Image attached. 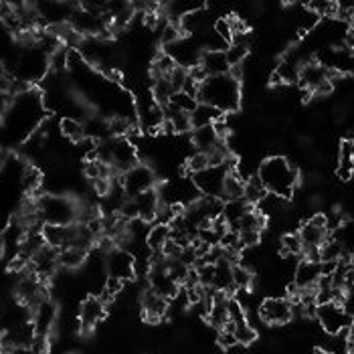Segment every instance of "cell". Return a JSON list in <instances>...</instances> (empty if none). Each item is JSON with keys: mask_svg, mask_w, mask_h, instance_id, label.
Listing matches in <instances>:
<instances>
[{"mask_svg": "<svg viewBox=\"0 0 354 354\" xmlns=\"http://www.w3.org/2000/svg\"><path fill=\"white\" fill-rule=\"evenodd\" d=\"M198 104H207L223 113L237 111L241 106V83L235 82L229 73L207 77L198 85Z\"/></svg>", "mask_w": 354, "mask_h": 354, "instance_id": "cell-1", "label": "cell"}, {"mask_svg": "<svg viewBox=\"0 0 354 354\" xmlns=\"http://www.w3.org/2000/svg\"><path fill=\"white\" fill-rule=\"evenodd\" d=\"M257 178L270 194H277L281 198H290L298 185L296 166L283 156H272L259 164Z\"/></svg>", "mask_w": 354, "mask_h": 354, "instance_id": "cell-2", "label": "cell"}, {"mask_svg": "<svg viewBox=\"0 0 354 354\" xmlns=\"http://www.w3.org/2000/svg\"><path fill=\"white\" fill-rule=\"evenodd\" d=\"M37 217L43 225H73L77 218V205L69 196L43 194L37 201Z\"/></svg>", "mask_w": 354, "mask_h": 354, "instance_id": "cell-3", "label": "cell"}, {"mask_svg": "<svg viewBox=\"0 0 354 354\" xmlns=\"http://www.w3.org/2000/svg\"><path fill=\"white\" fill-rule=\"evenodd\" d=\"M314 318L320 322L322 330L330 336L353 328V314L342 301H328L322 306H316Z\"/></svg>", "mask_w": 354, "mask_h": 354, "instance_id": "cell-4", "label": "cell"}, {"mask_svg": "<svg viewBox=\"0 0 354 354\" xmlns=\"http://www.w3.org/2000/svg\"><path fill=\"white\" fill-rule=\"evenodd\" d=\"M154 183H156V174L146 164H136L128 172L120 174V187L126 198H136L138 194L154 189Z\"/></svg>", "mask_w": 354, "mask_h": 354, "instance_id": "cell-5", "label": "cell"}, {"mask_svg": "<svg viewBox=\"0 0 354 354\" xmlns=\"http://www.w3.org/2000/svg\"><path fill=\"white\" fill-rule=\"evenodd\" d=\"M138 164L136 144L130 138H111V172L124 174Z\"/></svg>", "mask_w": 354, "mask_h": 354, "instance_id": "cell-6", "label": "cell"}, {"mask_svg": "<svg viewBox=\"0 0 354 354\" xmlns=\"http://www.w3.org/2000/svg\"><path fill=\"white\" fill-rule=\"evenodd\" d=\"M259 318L270 326H283L294 318V306L288 298H268L257 310Z\"/></svg>", "mask_w": 354, "mask_h": 354, "instance_id": "cell-7", "label": "cell"}, {"mask_svg": "<svg viewBox=\"0 0 354 354\" xmlns=\"http://www.w3.org/2000/svg\"><path fill=\"white\" fill-rule=\"evenodd\" d=\"M229 174L227 166H209L196 174H192V185L196 187V191L201 192L203 196H217L221 198V191H223V183L225 176Z\"/></svg>", "mask_w": 354, "mask_h": 354, "instance_id": "cell-8", "label": "cell"}, {"mask_svg": "<svg viewBox=\"0 0 354 354\" xmlns=\"http://www.w3.org/2000/svg\"><path fill=\"white\" fill-rule=\"evenodd\" d=\"M328 233H330V225H328V217L324 215H314L310 221H306L298 231L301 253L310 249H320V245L326 241Z\"/></svg>", "mask_w": 354, "mask_h": 354, "instance_id": "cell-9", "label": "cell"}, {"mask_svg": "<svg viewBox=\"0 0 354 354\" xmlns=\"http://www.w3.org/2000/svg\"><path fill=\"white\" fill-rule=\"evenodd\" d=\"M106 270H108V275H111V277H118L122 281H130L136 275V259H134V255L130 251L113 247L111 251H108Z\"/></svg>", "mask_w": 354, "mask_h": 354, "instance_id": "cell-10", "label": "cell"}, {"mask_svg": "<svg viewBox=\"0 0 354 354\" xmlns=\"http://www.w3.org/2000/svg\"><path fill=\"white\" fill-rule=\"evenodd\" d=\"M138 124L144 132H158L164 124V109L154 102L152 93L138 100Z\"/></svg>", "mask_w": 354, "mask_h": 354, "instance_id": "cell-11", "label": "cell"}, {"mask_svg": "<svg viewBox=\"0 0 354 354\" xmlns=\"http://www.w3.org/2000/svg\"><path fill=\"white\" fill-rule=\"evenodd\" d=\"M104 318H106V304H104L102 298L89 296V298H85L82 301V306H80V324H82L83 334H89Z\"/></svg>", "mask_w": 354, "mask_h": 354, "instance_id": "cell-12", "label": "cell"}, {"mask_svg": "<svg viewBox=\"0 0 354 354\" xmlns=\"http://www.w3.org/2000/svg\"><path fill=\"white\" fill-rule=\"evenodd\" d=\"M41 235H43L45 243L57 251L67 249V247H71L73 237H75V223L73 225H43Z\"/></svg>", "mask_w": 354, "mask_h": 354, "instance_id": "cell-13", "label": "cell"}, {"mask_svg": "<svg viewBox=\"0 0 354 354\" xmlns=\"http://www.w3.org/2000/svg\"><path fill=\"white\" fill-rule=\"evenodd\" d=\"M32 326L37 334H43V336H49L51 330H53L55 322H57V306L49 298L39 301V306L32 310Z\"/></svg>", "mask_w": 354, "mask_h": 354, "instance_id": "cell-14", "label": "cell"}, {"mask_svg": "<svg viewBox=\"0 0 354 354\" xmlns=\"http://www.w3.org/2000/svg\"><path fill=\"white\" fill-rule=\"evenodd\" d=\"M142 310H144V320L150 322V324H156V322H160L164 316L168 314L170 304H168V300H164L162 296L154 294L148 288L142 294Z\"/></svg>", "mask_w": 354, "mask_h": 354, "instance_id": "cell-15", "label": "cell"}, {"mask_svg": "<svg viewBox=\"0 0 354 354\" xmlns=\"http://www.w3.org/2000/svg\"><path fill=\"white\" fill-rule=\"evenodd\" d=\"M320 263H314V261H308V259H301L296 268L294 273V283L300 292L306 290H314L318 279H320Z\"/></svg>", "mask_w": 354, "mask_h": 354, "instance_id": "cell-16", "label": "cell"}, {"mask_svg": "<svg viewBox=\"0 0 354 354\" xmlns=\"http://www.w3.org/2000/svg\"><path fill=\"white\" fill-rule=\"evenodd\" d=\"M138 209V218L144 221V223H154L156 215H158V209H160V198H158V192L154 189L142 192L134 198Z\"/></svg>", "mask_w": 354, "mask_h": 354, "instance_id": "cell-17", "label": "cell"}, {"mask_svg": "<svg viewBox=\"0 0 354 354\" xmlns=\"http://www.w3.org/2000/svg\"><path fill=\"white\" fill-rule=\"evenodd\" d=\"M328 80V69L324 65H320V63H314V61H310V63H304L300 65V75H298V83H300L304 89H308L310 93L320 85V83Z\"/></svg>", "mask_w": 354, "mask_h": 354, "instance_id": "cell-18", "label": "cell"}, {"mask_svg": "<svg viewBox=\"0 0 354 354\" xmlns=\"http://www.w3.org/2000/svg\"><path fill=\"white\" fill-rule=\"evenodd\" d=\"M198 65L203 67V71L207 73V77H215V75H227L229 73V63L225 51H203Z\"/></svg>", "mask_w": 354, "mask_h": 354, "instance_id": "cell-19", "label": "cell"}, {"mask_svg": "<svg viewBox=\"0 0 354 354\" xmlns=\"http://www.w3.org/2000/svg\"><path fill=\"white\" fill-rule=\"evenodd\" d=\"M231 263H227L225 259H218L215 263V275H213V288L217 292H225V294H233L235 286H233V273H231Z\"/></svg>", "mask_w": 354, "mask_h": 354, "instance_id": "cell-20", "label": "cell"}, {"mask_svg": "<svg viewBox=\"0 0 354 354\" xmlns=\"http://www.w3.org/2000/svg\"><path fill=\"white\" fill-rule=\"evenodd\" d=\"M221 118H225V113H223V111L211 108V106H207V104H198V106L194 108V111L191 113L192 130H196V128H205V126H213V124L218 122Z\"/></svg>", "mask_w": 354, "mask_h": 354, "instance_id": "cell-21", "label": "cell"}, {"mask_svg": "<svg viewBox=\"0 0 354 354\" xmlns=\"http://www.w3.org/2000/svg\"><path fill=\"white\" fill-rule=\"evenodd\" d=\"M192 146L196 148V152H203V154H209L215 146H217L218 138L213 130V126H205V128H196L192 130L191 136Z\"/></svg>", "mask_w": 354, "mask_h": 354, "instance_id": "cell-22", "label": "cell"}, {"mask_svg": "<svg viewBox=\"0 0 354 354\" xmlns=\"http://www.w3.org/2000/svg\"><path fill=\"white\" fill-rule=\"evenodd\" d=\"M239 198H243V178L237 174V170H233L225 176L221 201L229 203V201H239Z\"/></svg>", "mask_w": 354, "mask_h": 354, "instance_id": "cell-23", "label": "cell"}, {"mask_svg": "<svg viewBox=\"0 0 354 354\" xmlns=\"http://www.w3.org/2000/svg\"><path fill=\"white\" fill-rule=\"evenodd\" d=\"M85 259H87V251H83L80 247H67L59 251L57 263L65 270H77L85 263Z\"/></svg>", "mask_w": 354, "mask_h": 354, "instance_id": "cell-24", "label": "cell"}, {"mask_svg": "<svg viewBox=\"0 0 354 354\" xmlns=\"http://www.w3.org/2000/svg\"><path fill=\"white\" fill-rule=\"evenodd\" d=\"M253 207L251 205H247L243 198H239V201H229V203H225L223 205V213H221V217L225 218V223L229 225V227H233V225H237L241 217L249 213Z\"/></svg>", "mask_w": 354, "mask_h": 354, "instance_id": "cell-25", "label": "cell"}, {"mask_svg": "<svg viewBox=\"0 0 354 354\" xmlns=\"http://www.w3.org/2000/svg\"><path fill=\"white\" fill-rule=\"evenodd\" d=\"M266 194H268V191L261 185V180L257 178V174L255 176H249L245 183H243V201H245L247 205L255 207Z\"/></svg>", "mask_w": 354, "mask_h": 354, "instance_id": "cell-26", "label": "cell"}, {"mask_svg": "<svg viewBox=\"0 0 354 354\" xmlns=\"http://www.w3.org/2000/svg\"><path fill=\"white\" fill-rule=\"evenodd\" d=\"M170 239V227L156 223L154 227H150L148 235H146V245L150 251H162L164 243Z\"/></svg>", "mask_w": 354, "mask_h": 354, "instance_id": "cell-27", "label": "cell"}, {"mask_svg": "<svg viewBox=\"0 0 354 354\" xmlns=\"http://www.w3.org/2000/svg\"><path fill=\"white\" fill-rule=\"evenodd\" d=\"M233 336H235L237 344H241V346H249V344H253V342H255V338H257V330L247 322V316H245V318H241V320H235V322H233Z\"/></svg>", "mask_w": 354, "mask_h": 354, "instance_id": "cell-28", "label": "cell"}, {"mask_svg": "<svg viewBox=\"0 0 354 354\" xmlns=\"http://www.w3.org/2000/svg\"><path fill=\"white\" fill-rule=\"evenodd\" d=\"M21 185H23L25 192L35 194V192L41 189V185H43V174H41V170H39L37 166H32V164L25 166V170H23V174H21Z\"/></svg>", "mask_w": 354, "mask_h": 354, "instance_id": "cell-29", "label": "cell"}, {"mask_svg": "<svg viewBox=\"0 0 354 354\" xmlns=\"http://www.w3.org/2000/svg\"><path fill=\"white\" fill-rule=\"evenodd\" d=\"M59 128H61V134L63 136L69 138L75 144L82 142L83 138H85V126H83V122L75 120V118H63L61 124H59Z\"/></svg>", "mask_w": 354, "mask_h": 354, "instance_id": "cell-30", "label": "cell"}, {"mask_svg": "<svg viewBox=\"0 0 354 354\" xmlns=\"http://www.w3.org/2000/svg\"><path fill=\"white\" fill-rule=\"evenodd\" d=\"M275 75L279 77L281 83H298V75H300V63L296 61H281L277 67H275Z\"/></svg>", "mask_w": 354, "mask_h": 354, "instance_id": "cell-31", "label": "cell"}, {"mask_svg": "<svg viewBox=\"0 0 354 354\" xmlns=\"http://www.w3.org/2000/svg\"><path fill=\"white\" fill-rule=\"evenodd\" d=\"M231 273H233V286L235 290H241V292H249L251 283H253V273L249 268L241 266V263H235L231 268Z\"/></svg>", "mask_w": 354, "mask_h": 354, "instance_id": "cell-32", "label": "cell"}, {"mask_svg": "<svg viewBox=\"0 0 354 354\" xmlns=\"http://www.w3.org/2000/svg\"><path fill=\"white\" fill-rule=\"evenodd\" d=\"M249 53V47L247 43H229L227 49H225V57H227V63L229 67H237V65H243V59Z\"/></svg>", "mask_w": 354, "mask_h": 354, "instance_id": "cell-33", "label": "cell"}, {"mask_svg": "<svg viewBox=\"0 0 354 354\" xmlns=\"http://www.w3.org/2000/svg\"><path fill=\"white\" fill-rule=\"evenodd\" d=\"M168 106L176 108L178 111H185V113H192L194 108L198 106V102H196L194 97H191L189 93H185V91H176V93H172Z\"/></svg>", "mask_w": 354, "mask_h": 354, "instance_id": "cell-34", "label": "cell"}, {"mask_svg": "<svg viewBox=\"0 0 354 354\" xmlns=\"http://www.w3.org/2000/svg\"><path fill=\"white\" fill-rule=\"evenodd\" d=\"M279 255L283 257H294L301 255V243L298 233H288L281 237V247H279Z\"/></svg>", "mask_w": 354, "mask_h": 354, "instance_id": "cell-35", "label": "cell"}, {"mask_svg": "<svg viewBox=\"0 0 354 354\" xmlns=\"http://www.w3.org/2000/svg\"><path fill=\"white\" fill-rule=\"evenodd\" d=\"M124 283H126V281H122V279H118V277H111V275H108V277H106V283H104V298H106V300H113L118 294H122Z\"/></svg>", "mask_w": 354, "mask_h": 354, "instance_id": "cell-36", "label": "cell"}, {"mask_svg": "<svg viewBox=\"0 0 354 354\" xmlns=\"http://www.w3.org/2000/svg\"><path fill=\"white\" fill-rule=\"evenodd\" d=\"M213 32L217 35L221 41H225L227 45L233 41V30H231V23H229V19H218L217 23H215Z\"/></svg>", "mask_w": 354, "mask_h": 354, "instance_id": "cell-37", "label": "cell"}, {"mask_svg": "<svg viewBox=\"0 0 354 354\" xmlns=\"http://www.w3.org/2000/svg\"><path fill=\"white\" fill-rule=\"evenodd\" d=\"M187 75H189V73H187V69H183V67H178V65H176V67L166 75V77H168V82H170V85H172V89H174V93L183 89Z\"/></svg>", "mask_w": 354, "mask_h": 354, "instance_id": "cell-38", "label": "cell"}, {"mask_svg": "<svg viewBox=\"0 0 354 354\" xmlns=\"http://www.w3.org/2000/svg\"><path fill=\"white\" fill-rule=\"evenodd\" d=\"M187 166H189V170H191L192 174H196V172L209 168V158H207V154H203V152H194L191 158L187 160Z\"/></svg>", "mask_w": 354, "mask_h": 354, "instance_id": "cell-39", "label": "cell"}, {"mask_svg": "<svg viewBox=\"0 0 354 354\" xmlns=\"http://www.w3.org/2000/svg\"><path fill=\"white\" fill-rule=\"evenodd\" d=\"M237 235H239V245L243 249H253V247L259 245V241H261L259 231H243V233H237Z\"/></svg>", "mask_w": 354, "mask_h": 354, "instance_id": "cell-40", "label": "cell"}, {"mask_svg": "<svg viewBox=\"0 0 354 354\" xmlns=\"http://www.w3.org/2000/svg\"><path fill=\"white\" fill-rule=\"evenodd\" d=\"M49 336H43V334H35L32 342L28 344L30 353L32 354H49Z\"/></svg>", "mask_w": 354, "mask_h": 354, "instance_id": "cell-41", "label": "cell"}, {"mask_svg": "<svg viewBox=\"0 0 354 354\" xmlns=\"http://www.w3.org/2000/svg\"><path fill=\"white\" fill-rule=\"evenodd\" d=\"M218 346L225 348V351L235 348V346H237V340H235L233 332H229V330H218Z\"/></svg>", "mask_w": 354, "mask_h": 354, "instance_id": "cell-42", "label": "cell"}, {"mask_svg": "<svg viewBox=\"0 0 354 354\" xmlns=\"http://www.w3.org/2000/svg\"><path fill=\"white\" fill-rule=\"evenodd\" d=\"M91 189L100 196H108L109 189H111V180L109 178H93L91 180Z\"/></svg>", "mask_w": 354, "mask_h": 354, "instance_id": "cell-43", "label": "cell"}, {"mask_svg": "<svg viewBox=\"0 0 354 354\" xmlns=\"http://www.w3.org/2000/svg\"><path fill=\"white\" fill-rule=\"evenodd\" d=\"M4 253H6V247H4V237L0 235V257H2Z\"/></svg>", "mask_w": 354, "mask_h": 354, "instance_id": "cell-44", "label": "cell"}, {"mask_svg": "<svg viewBox=\"0 0 354 354\" xmlns=\"http://www.w3.org/2000/svg\"><path fill=\"white\" fill-rule=\"evenodd\" d=\"M0 354H15V353H12V348H6V351H2Z\"/></svg>", "mask_w": 354, "mask_h": 354, "instance_id": "cell-45", "label": "cell"}, {"mask_svg": "<svg viewBox=\"0 0 354 354\" xmlns=\"http://www.w3.org/2000/svg\"><path fill=\"white\" fill-rule=\"evenodd\" d=\"M316 354H326V353H324V351H318V353H316Z\"/></svg>", "mask_w": 354, "mask_h": 354, "instance_id": "cell-46", "label": "cell"}]
</instances>
